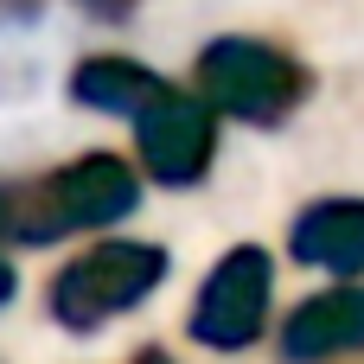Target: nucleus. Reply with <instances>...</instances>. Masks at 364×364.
<instances>
[{
  "label": "nucleus",
  "instance_id": "1",
  "mask_svg": "<svg viewBox=\"0 0 364 364\" xmlns=\"http://www.w3.org/2000/svg\"><path fill=\"white\" fill-rule=\"evenodd\" d=\"M134 205H141V173L122 154H77V160L51 166L45 179L13 186L6 243L45 250V243H64L77 230H109V224L134 218Z\"/></svg>",
  "mask_w": 364,
  "mask_h": 364
},
{
  "label": "nucleus",
  "instance_id": "2",
  "mask_svg": "<svg viewBox=\"0 0 364 364\" xmlns=\"http://www.w3.org/2000/svg\"><path fill=\"white\" fill-rule=\"evenodd\" d=\"M192 83H198V96H205L218 115H230V122H243V128H282V122L314 96V70H307L288 45H275V38H243V32L211 38V45L198 51V64H192Z\"/></svg>",
  "mask_w": 364,
  "mask_h": 364
},
{
  "label": "nucleus",
  "instance_id": "3",
  "mask_svg": "<svg viewBox=\"0 0 364 364\" xmlns=\"http://www.w3.org/2000/svg\"><path fill=\"white\" fill-rule=\"evenodd\" d=\"M173 256L160 243H134V237H109V243H90L77 250L51 288H45V307L64 333H102L115 326L122 314H134L160 282H166Z\"/></svg>",
  "mask_w": 364,
  "mask_h": 364
},
{
  "label": "nucleus",
  "instance_id": "4",
  "mask_svg": "<svg viewBox=\"0 0 364 364\" xmlns=\"http://www.w3.org/2000/svg\"><path fill=\"white\" fill-rule=\"evenodd\" d=\"M269 307H275V262H269V250L237 243L198 282L186 333H192V346H205L218 358H237V352H250L269 333Z\"/></svg>",
  "mask_w": 364,
  "mask_h": 364
},
{
  "label": "nucleus",
  "instance_id": "5",
  "mask_svg": "<svg viewBox=\"0 0 364 364\" xmlns=\"http://www.w3.org/2000/svg\"><path fill=\"white\" fill-rule=\"evenodd\" d=\"M134 147H141V173L166 192H186L211 173L218 160V109L205 96H166L134 122Z\"/></svg>",
  "mask_w": 364,
  "mask_h": 364
},
{
  "label": "nucleus",
  "instance_id": "6",
  "mask_svg": "<svg viewBox=\"0 0 364 364\" xmlns=\"http://www.w3.org/2000/svg\"><path fill=\"white\" fill-rule=\"evenodd\" d=\"M282 364H352L364 358V282L307 294L282 320Z\"/></svg>",
  "mask_w": 364,
  "mask_h": 364
},
{
  "label": "nucleus",
  "instance_id": "7",
  "mask_svg": "<svg viewBox=\"0 0 364 364\" xmlns=\"http://www.w3.org/2000/svg\"><path fill=\"white\" fill-rule=\"evenodd\" d=\"M288 256L320 275H339V282L364 275V198H346V192L314 198L288 224Z\"/></svg>",
  "mask_w": 364,
  "mask_h": 364
},
{
  "label": "nucleus",
  "instance_id": "8",
  "mask_svg": "<svg viewBox=\"0 0 364 364\" xmlns=\"http://www.w3.org/2000/svg\"><path fill=\"white\" fill-rule=\"evenodd\" d=\"M173 83L122 51H96L70 70V102L77 109H96V115H122V122H141L154 102H166Z\"/></svg>",
  "mask_w": 364,
  "mask_h": 364
},
{
  "label": "nucleus",
  "instance_id": "9",
  "mask_svg": "<svg viewBox=\"0 0 364 364\" xmlns=\"http://www.w3.org/2000/svg\"><path fill=\"white\" fill-rule=\"evenodd\" d=\"M38 13H45V0H0V32L6 26H32Z\"/></svg>",
  "mask_w": 364,
  "mask_h": 364
},
{
  "label": "nucleus",
  "instance_id": "10",
  "mask_svg": "<svg viewBox=\"0 0 364 364\" xmlns=\"http://www.w3.org/2000/svg\"><path fill=\"white\" fill-rule=\"evenodd\" d=\"M77 6H83V13H96V19H109V26H115V19H128V13H134V6H141V0H77Z\"/></svg>",
  "mask_w": 364,
  "mask_h": 364
},
{
  "label": "nucleus",
  "instance_id": "11",
  "mask_svg": "<svg viewBox=\"0 0 364 364\" xmlns=\"http://www.w3.org/2000/svg\"><path fill=\"white\" fill-rule=\"evenodd\" d=\"M13 294H19V269H13V262H6V256H0V307H6V301H13Z\"/></svg>",
  "mask_w": 364,
  "mask_h": 364
},
{
  "label": "nucleus",
  "instance_id": "12",
  "mask_svg": "<svg viewBox=\"0 0 364 364\" xmlns=\"http://www.w3.org/2000/svg\"><path fill=\"white\" fill-rule=\"evenodd\" d=\"M128 364H173V352H160V346H141Z\"/></svg>",
  "mask_w": 364,
  "mask_h": 364
},
{
  "label": "nucleus",
  "instance_id": "13",
  "mask_svg": "<svg viewBox=\"0 0 364 364\" xmlns=\"http://www.w3.org/2000/svg\"><path fill=\"white\" fill-rule=\"evenodd\" d=\"M13 230V186H0V237Z\"/></svg>",
  "mask_w": 364,
  "mask_h": 364
}]
</instances>
